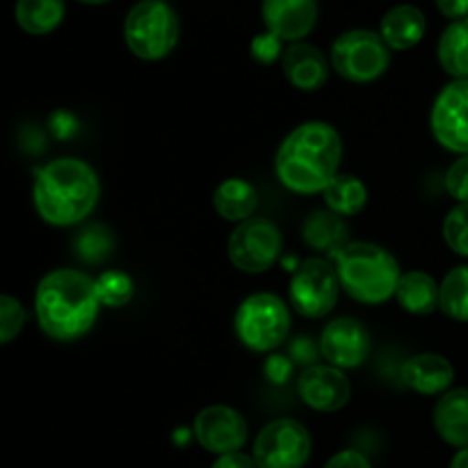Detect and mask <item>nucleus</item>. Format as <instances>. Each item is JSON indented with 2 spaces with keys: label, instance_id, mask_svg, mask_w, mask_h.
<instances>
[{
  "label": "nucleus",
  "instance_id": "obj_33",
  "mask_svg": "<svg viewBox=\"0 0 468 468\" xmlns=\"http://www.w3.org/2000/svg\"><path fill=\"white\" fill-rule=\"evenodd\" d=\"M324 468H373L368 457L356 451H341L324 464Z\"/></svg>",
  "mask_w": 468,
  "mask_h": 468
},
{
  "label": "nucleus",
  "instance_id": "obj_25",
  "mask_svg": "<svg viewBox=\"0 0 468 468\" xmlns=\"http://www.w3.org/2000/svg\"><path fill=\"white\" fill-rule=\"evenodd\" d=\"M323 197L327 210L341 215V218H347V215H356L366 208L368 187L352 174H336V178L324 187Z\"/></svg>",
  "mask_w": 468,
  "mask_h": 468
},
{
  "label": "nucleus",
  "instance_id": "obj_26",
  "mask_svg": "<svg viewBox=\"0 0 468 468\" xmlns=\"http://www.w3.org/2000/svg\"><path fill=\"white\" fill-rule=\"evenodd\" d=\"M439 309L448 318L468 323V265H460L443 277Z\"/></svg>",
  "mask_w": 468,
  "mask_h": 468
},
{
  "label": "nucleus",
  "instance_id": "obj_4",
  "mask_svg": "<svg viewBox=\"0 0 468 468\" xmlns=\"http://www.w3.org/2000/svg\"><path fill=\"white\" fill-rule=\"evenodd\" d=\"M341 288L361 304H382L400 283L398 261L375 242H347L334 251Z\"/></svg>",
  "mask_w": 468,
  "mask_h": 468
},
{
  "label": "nucleus",
  "instance_id": "obj_19",
  "mask_svg": "<svg viewBox=\"0 0 468 468\" xmlns=\"http://www.w3.org/2000/svg\"><path fill=\"white\" fill-rule=\"evenodd\" d=\"M434 428L448 446L468 448V388L443 393L434 407Z\"/></svg>",
  "mask_w": 468,
  "mask_h": 468
},
{
  "label": "nucleus",
  "instance_id": "obj_6",
  "mask_svg": "<svg viewBox=\"0 0 468 468\" xmlns=\"http://www.w3.org/2000/svg\"><path fill=\"white\" fill-rule=\"evenodd\" d=\"M291 332V314L282 297L272 292L250 295L236 314V334L251 352H270Z\"/></svg>",
  "mask_w": 468,
  "mask_h": 468
},
{
  "label": "nucleus",
  "instance_id": "obj_21",
  "mask_svg": "<svg viewBox=\"0 0 468 468\" xmlns=\"http://www.w3.org/2000/svg\"><path fill=\"white\" fill-rule=\"evenodd\" d=\"M213 206L219 218L242 224L254 215L259 195H256V187L245 178H227L215 190Z\"/></svg>",
  "mask_w": 468,
  "mask_h": 468
},
{
  "label": "nucleus",
  "instance_id": "obj_5",
  "mask_svg": "<svg viewBox=\"0 0 468 468\" xmlns=\"http://www.w3.org/2000/svg\"><path fill=\"white\" fill-rule=\"evenodd\" d=\"M181 23L165 0H140L123 21V41L135 58L146 62L165 59L178 44Z\"/></svg>",
  "mask_w": 468,
  "mask_h": 468
},
{
  "label": "nucleus",
  "instance_id": "obj_12",
  "mask_svg": "<svg viewBox=\"0 0 468 468\" xmlns=\"http://www.w3.org/2000/svg\"><path fill=\"white\" fill-rule=\"evenodd\" d=\"M247 420L240 411L224 405L206 407L195 419V439L201 448L213 455H229V452H240L247 443Z\"/></svg>",
  "mask_w": 468,
  "mask_h": 468
},
{
  "label": "nucleus",
  "instance_id": "obj_22",
  "mask_svg": "<svg viewBox=\"0 0 468 468\" xmlns=\"http://www.w3.org/2000/svg\"><path fill=\"white\" fill-rule=\"evenodd\" d=\"M67 5L64 0H16L14 5V18L18 27L27 35H48L58 30L64 21Z\"/></svg>",
  "mask_w": 468,
  "mask_h": 468
},
{
  "label": "nucleus",
  "instance_id": "obj_24",
  "mask_svg": "<svg viewBox=\"0 0 468 468\" xmlns=\"http://www.w3.org/2000/svg\"><path fill=\"white\" fill-rule=\"evenodd\" d=\"M437 58L443 71L455 80H468V16L452 21L443 30L437 46Z\"/></svg>",
  "mask_w": 468,
  "mask_h": 468
},
{
  "label": "nucleus",
  "instance_id": "obj_34",
  "mask_svg": "<svg viewBox=\"0 0 468 468\" xmlns=\"http://www.w3.org/2000/svg\"><path fill=\"white\" fill-rule=\"evenodd\" d=\"M439 12L451 21H460L468 16V0H434Z\"/></svg>",
  "mask_w": 468,
  "mask_h": 468
},
{
  "label": "nucleus",
  "instance_id": "obj_23",
  "mask_svg": "<svg viewBox=\"0 0 468 468\" xmlns=\"http://www.w3.org/2000/svg\"><path fill=\"white\" fill-rule=\"evenodd\" d=\"M302 236L309 247L315 251H338L343 245H347V227L343 224L341 215L332 210H314L302 224Z\"/></svg>",
  "mask_w": 468,
  "mask_h": 468
},
{
  "label": "nucleus",
  "instance_id": "obj_32",
  "mask_svg": "<svg viewBox=\"0 0 468 468\" xmlns=\"http://www.w3.org/2000/svg\"><path fill=\"white\" fill-rule=\"evenodd\" d=\"M282 44L283 41L274 37L272 32H263V35L254 37V41H251V58L261 64H272L286 50L282 48Z\"/></svg>",
  "mask_w": 468,
  "mask_h": 468
},
{
  "label": "nucleus",
  "instance_id": "obj_38",
  "mask_svg": "<svg viewBox=\"0 0 468 468\" xmlns=\"http://www.w3.org/2000/svg\"><path fill=\"white\" fill-rule=\"evenodd\" d=\"M78 3H82V5H103V3H110V0H78Z\"/></svg>",
  "mask_w": 468,
  "mask_h": 468
},
{
  "label": "nucleus",
  "instance_id": "obj_16",
  "mask_svg": "<svg viewBox=\"0 0 468 468\" xmlns=\"http://www.w3.org/2000/svg\"><path fill=\"white\" fill-rule=\"evenodd\" d=\"M282 69L286 80L302 91L320 90L329 78V62L324 53L306 41L286 46L282 55Z\"/></svg>",
  "mask_w": 468,
  "mask_h": 468
},
{
  "label": "nucleus",
  "instance_id": "obj_1",
  "mask_svg": "<svg viewBox=\"0 0 468 468\" xmlns=\"http://www.w3.org/2000/svg\"><path fill=\"white\" fill-rule=\"evenodd\" d=\"M99 309L96 279L78 270H53L37 286V320L46 336L55 341H76L85 336L94 327Z\"/></svg>",
  "mask_w": 468,
  "mask_h": 468
},
{
  "label": "nucleus",
  "instance_id": "obj_9",
  "mask_svg": "<svg viewBox=\"0 0 468 468\" xmlns=\"http://www.w3.org/2000/svg\"><path fill=\"white\" fill-rule=\"evenodd\" d=\"M309 455V430L292 419L272 420L254 441V462L259 468H302Z\"/></svg>",
  "mask_w": 468,
  "mask_h": 468
},
{
  "label": "nucleus",
  "instance_id": "obj_3",
  "mask_svg": "<svg viewBox=\"0 0 468 468\" xmlns=\"http://www.w3.org/2000/svg\"><path fill=\"white\" fill-rule=\"evenodd\" d=\"M101 183L94 169L80 158H58L37 169L32 201L44 222L73 227L96 208Z\"/></svg>",
  "mask_w": 468,
  "mask_h": 468
},
{
  "label": "nucleus",
  "instance_id": "obj_18",
  "mask_svg": "<svg viewBox=\"0 0 468 468\" xmlns=\"http://www.w3.org/2000/svg\"><path fill=\"white\" fill-rule=\"evenodd\" d=\"M428 30V18L416 5H396L379 23V35L391 50H410L419 44Z\"/></svg>",
  "mask_w": 468,
  "mask_h": 468
},
{
  "label": "nucleus",
  "instance_id": "obj_27",
  "mask_svg": "<svg viewBox=\"0 0 468 468\" xmlns=\"http://www.w3.org/2000/svg\"><path fill=\"white\" fill-rule=\"evenodd\" d=\"M96 288H99L101 304L112 306V309L128 304L133 297V279L122 270H110L101 274L96 279Z\"/></svg>",
  "mask_w": 468,
  "mask_h": 468
},
{
  "label": "nucleus",
  "instance_id": "obj_11",
  "mask_svg": "<svg viewBox=\"0 0 468 468\" xmlns=\"http://www.w3.org/2000/svg\"><path fill=\"white\" fill-rule=\"evenodd\" d=\"M430 128L443 149L468 154V80H452L439 91L430 114Z\"/></svg>",
  "mask_w": 468,
  "mask_h": 468
},
{
  "label": "nucleus",
  "instance_id": "obj_13",
  "mask_svg": "<svg viewBox=\"0 0 468 468\" xmlns=\"http://www.w3.org/2000/svg\"><path fill=\"white\" fill-rule=\"evenodd\" d=\"M302 402L315 411H338L350 402L352 387L341 368L327 364H311L297 378Z\"/></svg>",
  "mask_w": 468,
  "mask_h": 468
},
{
  "label": "nucleus",
  "instance_id": "obj_30",
  "mask_svg": "<svg viewBox=\"0 0 468 468\" xmlns=\"http://www.w3.org/2000/svg\"><path fill=\"white\" fill-rule=\"evenodd\" d=\"M110 247H112L110 233L101 227L87 229V231L80 236V240H78V251H80L82 259L91 261V263L103 259V256L110 251Z\"/></svg>",
  "mask_w": 468,
  "mask_h": 468
},
{
  "label": "nucleus",
  "instance_id": "obj_37",
  "mask_svg": "<svg viewBox=\"0 0 468 468\" xmlns=\"http://www.w3.org/2000/svg\"><path fill=\"white\" fill-rule=\"evenodd\" d=\"M451 468H468V448H462V451L452 457Z\"/></svg>",
  "mask_w": 468,
  "mask_h": 468
},
{
  "label": "nucleus",
  "instance_id": "obj_10",
  "mask_svg": "<svg viewBox=\"0 0 468 468\" xmlns=\"http://www.w3.org/2000/svg\"><path fill=\"white\" fill-rule=\"evenodd\" d=\"M338 282L336 268L323 259H306L291 279V302L304 318H323L336 306Z\"/></svg>",
  "mask_w": 468,
  "mask_h": 468
},
{
  "label": "nucleus",
  "instance_id": "obj_2",
  "mask_svg": "<svg viewBox=\"0 0 468 468\" xmlns=\"http://www.w3.org/2000/svg\"><path fill=\"white\" fill-rule=\"evenodd\" d=\"M341 158L343 142L336 128L324 122H306L282 142L274 169L288 190L315 195L336 178Z\"/></svg>",
  "mask_w": 468,
  "mask_h": 468
},
{
  "label": "nucleus",
  "instance_id": "obj_15",
  "mask_svg": "<svg viewBox=\"0 0 468 468\" xmlns=\"http://www.w3.org/2000/svg\"><path fill=\"white\" fill-rule=\"evenodd\" d=\"M265 27L282 41H302L318 23V0H263Z\"/></svg>",
  "mask_w": 468,
  "mask_h": 468
},
{
  "label": "nucleus",
  "instance_id": "obj_17",
  "mask_svg": "<svg viewBox=\"0 0 468 468\" xmlns=\"http://www.w3.org/2000/svg\"><path fill=\"white\" fill-rule=\"evenodd\" d=\"M402 384L423 396H439L448 391L455 379V368L441 355H416L402 364Z\"/></svg>",
  "mask_w": 468,
  "mask_h": 468
},
{
  "label": "nucleus",
  "instance_id": "obj_20",
  "mask_svg": "<svg viewBox=\"0 0 468 468\" xmlns=\"http://www.w3.org/2000/svg\"><path fill=\"white\" fill-rule=\"evenodd\" d=\"M398 304L414 315H430L439 309V297H441V286L430 277L428 272L411 270L400 277L398 283Z\"/></svg>",
  "mask_w": 468,
  "mask_h": 468
},
{
  "label": "nucleus",
  "instance_id": "obj_14",
  "mask_svg": "<svg viewBox=\"0 0 468 468\" xmlns=\"http://www.w3.org/2000/svg\"><path fill=\"white\" fill-rule=\"evenodd\" d=\"M370 352L368 329L356 318H336L320 334V355L336 368H359Z\"/></svg>",
  "mask_w": 468,
  "mask_h": 468
},
{
  "label": "nucleus",
  "instance_id": "obj_28",
  "mask_svg": "<svg viewBox=\"0 0 468 468\" xmlns=\"http://www.w3.org/2000/svg\"><path fill=\"white\" fill-rule=\"evenodd\" d=\"M443 238L455 254L468 259V204H457L443 222Z\"/></svg>",
  "mask_w": 468,
  "mask_h": 468
},
{
  "label": "nucleus",
  "instance_id": "obj_36",
  "mask_svg": "<svg viewBox=\"0 0 468 468\" xmlns=\"http://www.w3.org/2000/svg\"><path fill=\"white\" fill-rule=\"evenodd\" d=\"M265 375H268L270 382L283 384L288 379V375H291V364L286 359H282V356H272L268 361V366H265Z\"/></svg>",
  "mask_w": 468,
  "mask_h": 468
},
{
  "label": "nucleus",
  "instance_id": "obj_8",
  "mask_svg": "<svg viewBox=\"0 0 468 468\" xmlns=\"http://www.w3.org/2000/svg\"><path fill=\"white\" fill-rule=\"evenodd\" d=\"M283 238L268 218H250L238 224L229 238V259L240 272L261 274L277 263Z\"/></svg>",
  "mask_w": 468,
  "mask_h": 468
},
{
  "label": "nucleus",
  "instance_id": "obj_29",
  "mask_svg": "<svg viewBox=\"0 0 468 468\" xmlns=\"http://www.w3.org/2000/svg\"><path fill=\"white\" fill-rule=\"evenodd\" d=\"M23 324H26V309L21 302L14 300L12 295L0 297V343L7 346L21 334Z\"/></svg>",
  "mask_w": 468,
  "mask_h": 468
},
{
  "label": "nucleus",
  "instance_id": "obj_35",
  "mask_svg": "<svg viewBox=\"0 0 468 468\" xmlns=\"http://www.w3.org/2000/svg\"><path fill=\"white\" fill-rule=\"evenodd\" d=\"M210 468H259L254 457L242 455V452H229V455H219Z\"/></svg>",
  "mask_w": 468,
  "mask_h": 468
},
{
  "label": "nucleus",
  "instance_id": "obj_7",
  "mask_svg": "<svg viewBox=\"0 0 468 468\" xmlns=\"http://www.w3.org/2000/svg\"><path fill=\"white\" fill-rule=\"evenodd\" d=\"M332 67L341 78L350 82H373L391 64V48L379 32L347 30L332 44Z\"/></svg>",
  "mask_w": 468,
  "mask_h": 468
},
{
  "label": "nucleus",
  "instance_id": "obj_31",
  "mask_svg": "<svg viewBox=\"0 0 468 468\" xmlns=\"http://www.w3.org/2000/svg\"><path fill=\"white\" fill-rule=\"evenodd\" d=\"M446 190L460 204H468V154L457 158L446 172Z\"/></svg>",
  "mask_w": 468,
  "mask_h": 468
}]
</instances>
